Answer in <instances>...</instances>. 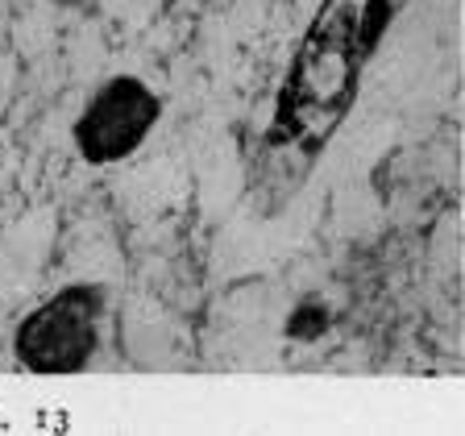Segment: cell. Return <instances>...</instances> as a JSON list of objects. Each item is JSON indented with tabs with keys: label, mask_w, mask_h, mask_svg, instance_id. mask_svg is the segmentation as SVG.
Here are the masks:
<instances>
[{
	"label": "cell",
	"mask_w": 465,
	"mask_h": 436,
	"mask_svg": "<svg viewBox=\"0 0 465 436\" xmlns=\"http://www.w3.org/2000/svg\"><path fill=\"white\" fill-rule=\"evenodd\" d=\"M158 121V96L141 79H112L96 91L87 112L75 125V146L87 162H116L146 141Z\"/></svg>",
	"instance_id": "obj_3"
},
{
	"label": "cell",
	"mask_w": 465,
	"mask_h": 436,
	"mask_svg": "<svg viewBox=\"0 0 465 436\" xmlns=\"http://www.w3.org/2000/svg\"><path fill=\"white\" fill-rule=\"evenodd\" d=\"M358 17L349 4H337L320 17V25L312 29V37L304 42V54L291 71V83L283 91L279 104V133L295 137L304 146H320L328 137V129L341 121L349 96H353V79H358Z\"/></svg>",
	"instance_id": "obj_1"
},
{
	"label": "cell",
	"mask_w": 465,
	"mask_h": 436,
	"mask_svg": "<svg viewBox=\"0 0 465 436\" xmlns=\"http://www.w3.org/2000/svg\"><path fill=\"white\" fill-rule=\"evenodd\" d=\"M387 21H391V0H370L366 4V17H362V29H358V50L362 54L374 50V42L387 29Z\"/></svg>",
	"instance_id": "obj_4"
},
{
	"label": "cell",
	"mask_w": 465,
	"mask_h": 436,
	"mask_svg": "<svg viewBox=\"0 0 465 436\" xmlns=\"http://www.w3.org/2000/svg\"><path fill=\"white\" fill-rule=\"evenodd\" d=\"M291 337H304V341H312V337H320L324 329H328V316L320 312V308H299L295 316H291Z\"/></svg>",
	"instance_id": "obj_5"
},
{
	"label": "cell",
	"mask_w": 465,
	"mask_h": 436,
	"mask_svg": "<svg viewBox=\"0 0 465 436\" xmlns=\"http://www.w3.org/2000/svg\"><path fill=\"white\" fill-rule=\"evenodd\" d=\"M104 312L100 287H67L17 329V358L37 374H75L96 349V320Z\"/></svg>",
	"instance_id": "obj_2"
}]
</instances>
